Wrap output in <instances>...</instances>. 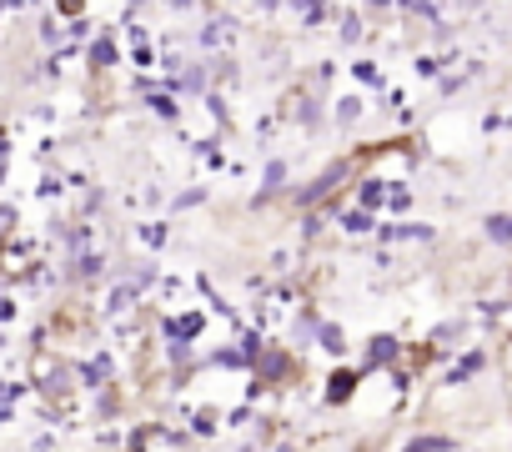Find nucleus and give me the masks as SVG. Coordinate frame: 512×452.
<instances>
[{
  "mask_svg": "<svg viewBox=\"0 0 512 452\" xmlns=\"http://www.w3.org/2000/svg\"><path fill=\"white\" fill-rule=\"evenodd\" d=\"M402 357H407V347H402V337H392V332H377V337H367L362 342V377H372V372H402Z\"/></svg>",
  "mask_w": 512,
  "mask_h": 452,
  "instance_id": "3",
  "label": "nucleus"
},
{
  "mask_svg": "<svg viewBox=\"0 0 512 452\" xmlns=\"http://www.w3.org/2000/svg\"><path fill=\"white\" fill-rule=\"evenodd\" d=\"M357 387H362V367H337L332 377H327V407H342V402H352L357 397Z\"/></svg>",
  "mask_w": 512,
  "mask_h": 452,
  "instance_id": "9",
  "label": "nucleus"
},
{
  "mask_svg": "<svg viewBox=\"0 0 512 452\" xmlns=\"http://www.w3.org/2000/svg\"><path fill=\"white\" fill-rule=\"evenodd\" d=\"M317 352H327V357H342V352H347V332H342L332 317H327L322 332H317Z\"/></svg>",
  "mask_w": 512,
  "mask_h": 452,
  "instance_id": "17",
  "label": "nucleus"
},
{
  "mask_svg": "<svg viewBox=\"0 0 512 452\" xmlns=\"http://www.w3.org/2000/svg\"><path fill=\"white\" fill-rule=\"evenodd\" d=\"M377 242L382 247H427V242H437V226H427V221H387V226H377Z\"/></svg>",
  "mask_w": 512,
  "mask_h": 452,
  "instance_id": "5",
  "label": "nucleus"
},
{
  "mask_svg": "<svg viewBox=\"0 0 512 452\" xmlns=\"http://www.w3.org/2000/svg\"><path fill=\"white\" fill-rule=\"evenodd\" d=\"M206 186H181L176 196H171V211H191V206H206Z\"/></svg>",
  "mask_w": 512,
  "mask_h": 452,
  "instance_id": "22",
  "label": "nucleus"
},
{
  "mask_svg": "<svg viewBox=\"0 0 512 452\" xmlns=\"http://www.w3.org/2000/svg\"><path fill=\"white\" fill-rule=\"evenodd\" d=\"M367 121V101L352 91V96H342V101H332V126H342V131H352V126H362Z\"/></svg>",
  "mask_w": 512,
  "mask_h": 452,
  "instance_id": "14",
  "label": "nucleus"
},
{
  "mask_svg": "<svg viewBox=\"0 0 512 452\" xmlns=\"http://www.w3.org/2000/svg\"><path fill=\"white\" fill-rule=\"evenodd\" d=\"M347 76H352V86H367V91H382V86H387V76H382V66H377L372 56H357V61L347 66Z\"/></svg>",
  "mask_w": 512,
  "mask_h": 452,
  "instance_id": "16",
  "label": "nucleus"
},
{
  "mask_svg": "<svg viewBox=\"0 0 512 452\" xmlns=\"http://www.w3.org/2000/svg\"><path fill=\"white\" fill-rule=\"evenodd\" d=\"M146 106H151L166 126H176V121H181V106H176V96H171V91H146Z\"/></svg>",
  "mask_w": 512,
  "mask_h": 452,
  "instance_id": "19",
  "label": "nucleus"
},
{
  "mask_svg": "<svg viewBox=\"0 0 512 452\" xmlns=\"http://www.w3.org/2000/svg\"><path fill=\"white\" fill-rule=\"evenodd\" d=\"M206 327H211V317H206L201 307H186V312L161 317V337H166V342H186V347H191V342H196Z\"/></svg>",
  "mask_w": 512,
  "mask_h": 452,
  "instance_id": "7",
  "label": "nucleus"
},
{
  "mask_svg": "<svg viewBox=\"0 0 512 452\" xmlns=\"http://www.w3.org/2000/svg\"><path fill=\"white\" fill-rule=\"evenodd\" d=\"M357 176H362V171H357V156H332L312 181H302V186L292 191V206H297L302 216H307V211H322V206H332V201H337V191L347 196Z\"/></svg>",
  "mask_w": 512,
  "mask_h": 452,
  "instance_id": "1",
  "label": "nucleus"
},
{
  "mask_svg": "<svg viewBox=\"0 0 512 452\" xmlns=\"http://www.w3.org/2000/svg\"><path fill=\"white\" fill-rule=\"evenodd\" d=\"M337 21H342V31H337V46H357V41L367 36V21H362L357 11H337Z\"/></svg>",
  "mask_w": 512,
  "mask_h": 452,
  "instance_id": "18",
  "label": "nucleus"
},
{
  "mask_svg": "<svg viewBox=\"0 0 512 452\" xmlns=\"http://www.w3.org/2000/svg\"><path fill=\"white\" fill-rule=\"evenodd\" d=\"M136 237H141V247H151V252H161V247L171 242V226H166V221H146V226H141V232H136Z\"/></svg>",
  "mask_w": 512,
  "mask_h": 452,
  "instance_id": "21",
  "label": "nucleus"
},
{
  "mask_svg": "<svg viewBox=\"0 0 512 452\" xmlns=\"http://www.w3.org/2000/svg\"><path fill=\"white\" fill-rule=\"evenodd\" d=\"M392 452H462V442H457L452 432H412V437H402V447H392Z\"/></svg>",
  "mask_w": 512,
  "mask_h": 452,
  "instance_id": "11",
  "label": "nucleus"
},
{
  "mask_svg": "<svg viewBox=\"0 0 512 452\" xmlns=\"http://www.w3.org/2000/svg\"><path fill=\"white\" fill-rule=\"evenodd\" d=\"M482 76V61H467V66H452L442 81H437V101H452V96H462L472 81Z\"/></svg>",
  "mask_w": 512,
  "mask_h": 452,
  "instance_id": "12",
  "label": "nucleus"
},
{
  "mask_svg": "<svg viewBox=\"0 0 512 452\" xmlns=\"http://www.w3.org/2000/svg\"><path fill=\"white\" fill-rule=\"evenodd\" d=\"M116 56H121V51H116V41H111V36H101V41L91 46V66H111Z\"/></svg>",
  "mask_w": 512,
  "mask_h": 452,
  "instance_id": "23",
  "label": "nucleus"
},
{
  "mask_svg": "<svg viewBox=\"0 0 512 452\" xmlns=\"http://www.w3.org/2000/svg\"><path fill=\"white\" fill-rule=\"evenodd\" d=\"M216 427H221V417H216L211 407H201V412H191V427H186V432H191L196 442H211V437H216Z\"/></svg>",
  "mask_w": 512,
  "mask_h": 452,
  "instance_id": "20",
  "label": "nucleus"
},
{
  "mask_svg": "<svg viewBox=\"0 0 512 452\" xmlns=\"http://www.w3.org/2000/svg\"><path fill=\"white\" fill-rule=\"evenodd\" d=\"M492 372V352L487 347H462L442 372H437V387H462V382H477Z\"/></svg>",
  "mask_w": 512,
  "mask_h": 452,
  "instance_id": "4",
  "label": "nucleus"
},
{
  "mask_svg": "<svg viewBox=\"0 0 512 452\" xmlns=\"http://www.w3.org/2000/svg\"><path fill=\"white\" fill-rule=\"evenodd\" d=\"M477 232H482V242H487V247L512 252V211H487V216L477 221Z\"/></svg>",
  "mask_w": 512,
  "mask_h": 452,
  "instance_id": "10",
  "label": "nucleus"
},
{
  "mask_svg": "<svg viewBox=\"0 0 512 452\" xmlns=\"http://www.w3.org/2000/svg\"><path fill=\"white\" fill-rule=\"evenodd\" d=\"M287 181H292V161H287V156H267L262 181H256V206H267V201H272Z\"/></svg>",
  "mask_w": 512,
  "mask_h": 452,
  "instance_id": "8",
  "label": "nucleus"
},
{
  "mask_svg": "<svg viewBox=\"0 0 512 452\" xmlns=\"http://www.w3.org/2000/svg\"><path fill=\"white\" fill-rule=\"evenodd\" d=\"M337 226H342V237H377V216L372 211H357V206H342L337 211Z\"/></svg>",
  "mask_w": 512,
  "mask_h": 452,
  "instance_id": "13",
  "label": "nucleus"
},
{
  "mask_svg": "<svg viewBox=\"0 0 512 452\" xmlns=\"http://www.w3.org/2000/svg\"><path fill=\"white\" fill-rule=\"evenodd\" d=\"M297 352L287 347V342H267V352L256 357V367H251V377L262 382V387H287L292 377H297Z\"/></svg>",
  "mask_w": 512,
  "mask_h": 452,
  "instance_id": "2",
  "label": "nucleus"
},
{
  "mask_svg": "<svg viewBox=\"0 0 512 452\" xmlns=\"http://www.w3.org/2000/svg\"><path fill=\"white\" fill-rule=\"evenodd\" d=\"M412 211H417V191H412V181H392V186H387V216L402 221V216H412Z\"/></svg>",
  "mask_w": 512,
  "mask_h": 452,
  "instance_id": "15",
  "label": "nucleus"
},
{
  "mask_svg": "<svg viewBox=\"0 0 512 452\" xmlns=\"http://www.w3.org/2000/svg\"><path fill=\"white\" fill-rule=\"evenodd\" d=\"M387 186H392V176L362 171V176L352 181V191H347V196H352V206H357V211H372V216H377V211H387Z\"/></svg>",
  "mask_w": 512,
  "mask_h": 452,
  "instance_id": "6",
  "label": "nucleus"
}]
</instances>
